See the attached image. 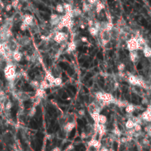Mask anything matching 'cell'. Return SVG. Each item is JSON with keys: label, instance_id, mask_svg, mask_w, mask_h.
<instances>
[{"label": "cell", "instance_id": "cell-1", "mask_svg": "<svg viewBox=\"0 0 151 151\" xmlns=\"http://www.w3.org/2000/svg\"><path fill=\"white\" fill-rule=\"evenodd\" d=\"M4 72H5V78L8 81H13L16 78V67L12 64H9L5 66L4 69Z\"/></svg>", "mask_w": 151, "mask_h": 151}, {"label": "cell", "instance_id": "cell-2", "mask_svg": "<svg viewBox=\"0 0 151 151\" xmlns=\"http://www.w3.org/2000/svg\"><path fill=\"white\" fill-rule=\"evenodd\" d=\"M127 48L129 51H137V50H142L143 47H141L138 39H137V36H133L131 37L130 39H128L127 41Z\"/></svg>", "mask_w": 151, "mask_h": 151}, {"label": "cell", "instance_id": "cell-3", "mask_svg": "<svg viewBox=\"0 0 151 151\" xmlns=\"http://www.w3.org/2000/svg\"><path fill=\"white\" fill-rule=\"evenodd\" d=\"M66 38H67V36L66 33H64L63 32L57 31L54 36L53 40L58 43H64V41H66Z\"/></svg>", "mask_w": 151, "mask_h": 151}, {"label": "cell", "instance_id": "cell-4", "mask_svg": "<svg viewBox=\"0 0 151 151\" xmlns=\"http://www.w3.org/2000/svg\"><path fill=\"white\" fill-rule=\"evenodd\" d=\"M140 117L142 120L145 121V122H150L151 121V107L150 105H148L146 111H144Z\"/></svg>", "mask_w": 151, "mask_h": 151}, {"label": "cell", "instance_id": "cell-5", "mask_svg": "<svg viewBox=\"0 0 151 151\" xmlns=\"http://www.w3.org/2000/svg\"><path fill=\"white\" fill-rule=\"evenodd\" d=\"M45 80H46L49 83L50 87L51 86H54V80H55V77L52 74V72L51 71H47L46 72V75H45Z\"/></svg>", "mask_w": 151, "mask_h": 151}, {"label": "cell", "instance_id": "cell-6", "mask_svg": "<svg viewBox=\"0 0 151 151\" xmlns=\"http://www.w3.org/2000/svg\"><path fill=\"white\" fill-rule=\"evenodd\" d=\"M60 19H61V16L58 14L53 13L50 16V23L52 25L56 26L60 22Z\"/></svg>", "mask_w": 151, "mask_h": 151}, {"label": "cell", "instance_id": "cell-7", "mask_svg": "<svg viewBox=\"0 0 151 151\" xmlns=\"http://www.w3.org/2000/svg\"><path fill=\"white\" fill-rule=\"evenodd\" d=\"M33 16L32 15H29V14H27L24 16V19H23V22L24 24H27V26H30V25H33Z\"/></svg>", "mask_w": 151, "mask_h": 151}, {"label": "cell", "instance_id": "cell-8", "mask_svg": "<svg viewBox=\"0 0 151 151\" xmlns=\"http://www.w3.org/2000/svg\"><path fill=\"white\" fill-rule=\"evenodd\" d=\"M75 127V122H69L64 126V130L66 133H70Z\"/></svg>", "mask_w": 151, "mask_h": 151}, {"label": "cell", "instance_id": "cell-9", "mask_svg": "<svg viewBox=\"0 0 151 151\" xmlns=\"http://www.w3.org/2000/svg\"><path fill=\"white\" fill-rule=\"evenodd\" d=\"M119 34H120V31L119 28L117 27H113L111 29V30L110 31V35H111V38H114V39H116L119 37Z\"/></svg>", "mask_w": 151, "mask_h": 151}, {"label": "cell", "instance_id": "cell-10", "mask_svg": "<svg viewBox=\"0 0 151 151\" xmlns=\"http://www.w3.org/2000/svg\"><path fill=\"white\" fill-rule=\"evenodd\" d=\"M129 57H130V60H131V62L135 63L137 62L139 60V54L137 51H130L129 53Z\"/></svg>", "mask_w": 151, "mask_h": 151}, {"label": "cell", "instance_id": "cell-11", "mask_svg": "<svg viewBox=\"0 0 151 151\" xmlns=\"http://www.w3.org/2000/svg\"><path fill=\"white\" fill-rule=\"evenodd\" d=\"M12 58H13V59L15 60V61L20 62L22 60V53L20 52H19L18 50H16V51L13 52Z\"/></svg>", "mask_w": 151, "mask_h": 151}, {"label": "cell", "instance_id": "cell-12", "mask_svg": "<svg viewBox=\"0 0 151 151\" xmlns=\"http://www.w3.org/2000/svg\"><path fill=\"white\" fill-rule=\"evenodd\" d=\"M46 96V92H45L44 89H42L41 88H38L36 89V97L39 99H43Z\"/></svg>", "mask_w": 151, "mask_h": 151}, {"label": "cell", "instance_id": "cell-13", "mask_svg": "<svg viewBox=\"0 0 151 151\" xmlns=\"http://www.w3.org/2000/svg\"><path fill=\"white\" fill-rule=\"evenodd\" d=\"M111 38L110 32L106 31V30H102V33H101V39L109 41L111 40Z\"/></svg>", "mask_w": 151, "mask_h": 151}, {"label": "cell", "instance_id": "cell-14", "mask_svg": "<svg viewBox=\"0 0 151 151\" xmlns=\"http://www.w3.org/2000/svg\"><path fill=\"white\" fill-rule=\"evenodd\" d=\"M67 50H66V52H74L75 50L77 48V45L75 43L74 41H71L69 42L68 44H67Z\"/></svg>", "mask_w": 151, "mask_h": 151}, {"label": "cell", "instance_id": "cell-15", "mask_svg": "<svg viewBox=\"0 0 151 151\" xmlns=\"http://www.w3.org/2000/svg\"><path fill=\"white\" fill-rule=\"evenodd\" d=\"M97 130H98V133L100 136H103L105 132H106V128H105V125L103 124H97Z\"/></svg>", "mask_w": 151, "mask_h": 151}, {"label": "cell", "instance_id": "cell-16", "mask_svg": "<svg viewBox=\"0 0 151 151\" xmlns=\"http://www.w3.org/2000/svg\"><path fill=\"white\" fill-rule=\"evenodd\" d=\"M142 50H143L144 56L145 58H150V56H151V49L150 48V47H148V46H147V45H145V46L143 47Z\"/></svg>", "mask_w": 151, "mask_h": 151}, {"label": "cell", "instance_id": "cell-17", "mask_svg": "<svg viewBox=\"0 0 151 151\" xmlns=\"http://www.w3.org/2000/svg\"><path fill=\"white\" fill-rule=\"evenodd\" d=\"M90 114L92 116V118L93 119V120L94 121V122L97 124H99V115H100V112L98 111H92L90 112Z\"/></svg>", "mask_w": 151, "mask_h": 151}, {"label": "cell", "instance_id": "cell-18", "mask_svg": "<svg viewBox=\"0 0 151 151\" xmlns=\"http://www.w3.org/2000/svg\"><path fill=\"white\" fill-rule=\"evenodd\" d=\"M50 83L46 80H41L40 83H39V88H42V89H44L46 90L47 88H50Z\"/></svg>", "mask_w": 151, "mask_h": 151}, {"label": "cell", "instance_id": "cell-19", "mask_svg": "<svg viewBox=\"0 0 151 151\" xmlns=\"http://www.w3.org/2000/svg\"><path fill=\"white\" fill-rule=\"evenodd\" d=\"M135 108H136V107L133 104H128L125 106V111L127 114H131L135 111Z\"/></svg>", "mask_w": 151, "mask_h": 151}, {"label": "cell", "instance_id": "cell-20", "mask_svg": "<svg viewBox=\"0 0 151 151\" xmlns=\"http://www.w3.org/2000/svg\"><path fill=\"white\" fill-rule=\"evenodd\" d=\"M96 4H97L96 5V11L97 13H100L105 8V5L102 2H101L100 1H98Z\"/></svg>", "mask_w": 151, "mask_h": 151}, {"label": "cell", "instance_id": "cell-21", "mask_svg": "<svg viewBox=\"0 0 151 151\" xmlns=\"http://www.w3.org/2000/svg\"><path fill=\"white\" fill-rule=\"evenodd\" d=\"M88 32L91 34V36H97V34L99 33L98 30L94 27H93V26L92 27H89V28H88Z\"/></svg>", "mask_w": 151, "mask_h": 151}, {"label": "cell", "instance_id": "cell-22", "mask_svg": "<svg viewBox=\"0 0 151 151\" xmlns=\"http://www.w3.org/2000/svg\"><path fill=\"white\" fill-rule=\"evenodd\" d=\"M72 15H73V17H77V16H80L81 13H82V10L80 8L76 7L74 9H72Z\"/></svg>", "mask_w": 151, "mask_h": 151}, {"label": "cell", "instance_id": "cell-23", "mask_svg": "<svg viewBox=\"0 0 151 151\" xmlns=\"http://www.w3.org/2000/svg\"><path fill=\"white\" fill-rule=\"evenodd\" d=\"M88 145L94 147L95 148H98L100 147V142H99V141H97L96 139H92L88 142Z\"/></svg>", "mask_w": 151, "mask_h": 151}, {"label": "cell", "instance_id": "cell-24", "mask_svg": "<svg viewBox=\"0 0 151 151\" xmlns=\"http://www.w3.org/2000/svg\"><path fill=\"white\" fill-rule=\"evenodd\" d=\"M107 117L106 116H105L103 114H100L99 115V123L100 124H103L105 125L107 122Z\"/></svg>", "mask_w": 151, "mask_h": 151}, {"label": "cell", "instance_id": "cell-25", "mask_svg": "<svg viewBox=\"0 0 151 151\" xmlns=\"http://www.w3.org/2000/svg\"><path fill=\"white\" fill-rule=\"evenodd\" d=\"M135 123L133 122V121L131 119H129L127 122H125V128L128 130V129H131V128H133V126H134Z\"/></svg>", "mask_w": 151, "mask_h": 151}, {"label": "cell", "instance_id": "cell-26", "mask_svg": "<svg viewBox=\"0 0 151 151\" xmlns=\"http://www.w3.org/2000/svg\"><path fill=\"white\" fill-rule=\"evenodd\" d=\"M115 104L117 105L118 107L119 108H125L126 105L128 104L127 102H125V101H122V100H116L115 102Z\"/></svg>", "mask_w": 151, "mask_h": 151}, {"label": "cell", "instance_id": "cell-27", "mask_svg": "<svg viewBox=\"0 0 151 151\" xmlns=\"http://www.w3.org/2000/svg\"><path fill=\"white\" fill-rule=\"evenodd\" d=\"M92 5L87 4V3L84 2L83 5V8H82V10H83V11L85 12V13H86V12H88V11L91 10V9H92Z\"/></svg>", "mask_w": 151, "mask_h": 151}, {"label": "cell", "instance_id": "cell-28", "mask_svg": "<svg viewBox=\"0 0 151 151\" xmlns=\"http://www.w3.org/2000/svg\"><path fill=\"white\" fill-rule=\"evenodd\" d=\"M63 7H64V11H66V13H69V12H72V5L69 4V3H65L63 5Z\"/></svg>", "mask_w": 151, "mask_h": 151}, {"label": "cell", "instance_id": "cell-29", "mask_svg": "<svg viewBox=\"0 0 151 151\" xmlns=\"http://www.w3.org/2000/svg\"><path fill=\"white\" fill-rule=\"evenodd\" d=\"M62 83V79L60 77H57V78H55V80H54V86H60Z\"/></svg>", "mask_w": 151, "mask_h": 151}, {"label": "cell", "instance_id": "cell-30", "mask_svg": "<svg viewBox=\"0 0 151 151\" xmlns=\"http://www.w3.org/2000/svg\"><path fill=\"white\" fill-rule=\"evenodd\" d=\"M114 27V24L112 22H106V25H105V28L104 30H106V31L110 32L111 30V29H112Z\"/></svg>", "mask_w": 151, "mask_h": 151}, {"label": "cell", "instance_id": "cell-31", "mask_svg": "<svg viewBox=\"0 0 151 151\" xmlns=\"http://www.w3.org/2000/svg\"><path fill=\"white\" fill-rule=\"evenodd\" d=\"M29 84H30V86H31L33 88H34L36 89H37V88H39V82L38 80H31V81H30V83H29Z\"/></svg>", "mask_w": 151, "mask_h": 151}, {"label": "cell", "instance_id": "cell-32", "mask_svg": "<svg viewBox=\"0 0 151 151\" xmlns=\"http://www.w3.org/2000/svg\"><path fill=\"white\" fill-rule=\"evenodd\" d=\"M55 10L58 13H63L64 12V7L61 4H58L55 7Z\"/></svg>", "mask_w": 151, "mask_h": 151}, {"label": "cell", "instance_id": "cell-33", "mask_svg": "<svg viewBox=\"0 0 151 151\" xmlns=\"http://www.w3.org/2000/svg\"><path fill=\"white\" fill-rule=\"evenodd\" d=\"M36 106H33L31 108V109L29 110L28 115L29 117H33L36 115Z\"/></svg>", "mask_w": 151, "mask_h": 151}, {"label": "cell", "instance_id": "cell-34", "mask_svg": "<svg viewBox=\"0 0 151 151\" xmlns=\"http://www.w3.org/2000/svg\"><path fill=\"white\" fill-rule=\"evenodd\" d=\"M112 132H113V133H114V135L117 136V137H120L121 134H122V132H121V130H120L117 127H115V128L113 129Z\"/></svg>", "mask_w": 151, "mask_h": 151}, {"label": "cell", "instance_id": "cell-35", "mask_svg": "<svg viewBox=\"0 0 151 151\" xmlns=\"http://www.w3.org/2000/svg\"><path fill=\"white\" fill-rule=\"evenodd\" d=\"M102 95H103V93L101 92H97L95 93L94 96H95V98L97 100H98L99 101H102Z\"/></svg>", "mask_w": 151, "mask_h": 151}, {"label": "cell", "instance_id": "cell-36", "mask_svg": "<svg viewBox=\"0 0 151 151\" xmlns=\"http://www.w3.org/2000/svg\"><path fill=\"white\" fill-rule=\"evenodd\" d=\"M133 129L136 132H140L142 130V125L135 123V125L133 126Z\"/></svg>", "mask_w": 151, "mask_h": 151}, {"label": "cell", "instance_id": "cell-37", "mask_svg": "<svg viewBox=\"0 0 151 151\" xmlns=\"http://www.w3.org/2000/svg\"><path fill=\"white\" fill-rule=\"evenodd\" d=\"M117 69H118V70H119V72H123L124 71V69H125V64H119V65H118V66H117Z\"/></svg>", "mask_w": 151, "mask_h": 151}, {"label": "cell", "instance_id": "cell-38", "mask_svg": "<svg viewBox=\"0 0 151 151\" xmlns=\"http://www.w3.org/2000/svg\"><path fill=\"white\" fill-rule=\"evenodd\" d=\"M19 0H13L11 5H12L13 7L16 8L18 7V5H19Z\"/></svg>", "mask_w": 151, "mask_h": 151}, {"label": "cell", "instance_id": "cell-39", "mask_svg": "<svg viewBox=\"0 0 151 151\" xmlns=\"http://www.w3.org/2000/svg\"><path fill=\"white\" fill-rule=\"evenodd\" d=\"M12 106H13L12 102H10V101H8V102H7V103L5 105V109H6V110H7V111H9V110H10V109H11Z\"/></svg>", "mask_w": 151, "mask_h": 151}, {"label": "cell", "instance_id": "cell-40", "mask_svg": "<svg viewBox=\"0 0 151 151\" xmlns=\"http://www.w3.org/2000/svg\"><path fill=\"white\" fill-rule=\"evenodd\" d=\"M27 27H28V26L27 24H24V23H22L21 24V26H20V29H21V30H22V31H24V30H26Z\"/></svg>", "mask_w": 151, "mask_h": 151}, {"label": "cell", "instance_id": "cell-41", "mask_svg": "<svg viewBox=\"0 0 151 151\" xmlns=\"http://www.w3.org/2000/svg\"><path fill=\"white\" fill-rule=\"evenodd\" d=\"M88 1V4H90V5H94V4H96L97 2H98V0H87Z\"/></svg>", "mask_w": 151, "mask_h": 151}, {"label": "cell", "instance_id": "cell-42", "mask_svg": "<svg viewBox=\"0 0 151 151\" xmlns=\"http://www.w3.org/2000/svg\"><path fill=\"white\" fill-rule=\"evenodd\" d=\"M78 114H79L80 116H85V114H86V112H85V111H84V110L81 109V110H80V111H78Z\"/></svg>", "mask_w": 151, "mask_h": 151}, {"label": "cell", "instance_id": "cell-43", "mask_svg": "<svg viewBox=\"0 0 151 151\" xmlns=\"http://www.w3.org/2000/svg\"><path fill=\"white\" fill-rule=\"evenodd\" d=\"M86 137H87L86 133L85 132H82L81 134H80V138H81L82 139H86Z\"/></svg>", "mask_w": 151, "mask_h": 151}, {"label": "cell", "instance_id": "cell-44", "mask_svg": "<svg viewBox=\"0 0 151 151\" xmlns=\"http://www.w3.org/2000/svg\"><path fill=\"white\" fill-rule=\"evenodd\" d=\"M80 41H81L82 42H83V43H86V42L88 41V38H87L86 36H82V37L80 38Z\"/></svg>", "mask_w": 151, "mask_h": 151}, {"label": "cell", "instance_id": "cell-45", "mask_svg": "<svg viewBox=\"0 0 151 151\" xmlns=\"http://www.w3.org/2000/svg\"><path fill=\"white\" fill-rule=\"evenodd\" d=\"M12 7H13L12 5L9 4V5H7V6L5 7V10H6V11H10L12 9Z\"/></svg>", "mask_w": 151, "mask_h": 151}, {"label": "cell", "instance_id": "cell-46", "mask_svg": "<svg viewBox=\"0 0 151 151\" xmlns=\"http://www.w3.org/2000/svg\"><path fill=\"white\" fill-rule=\"evenodd\" d=\"M121 142H122V143H126V142H128L127 137H122V139H121Z\"/></svg>", "mask_w": 151, "mask_h": 151}, {"label": "cell", "instance_id": "cell-47", "mask_svg": "<svg viewBox=\"0 0 151 151\" xmlns=\"http://www.w3.org/2000/svg\"><path fill=\"white\" fill-rule=\"evenodd\" d=\"M74 145H73L72 144H69V146H68V147H67L66 148H67L68 150H69L71 151V150H72L74 149Z\"/></svg>", "mask_w": 151, "mask_h": 151}, {"label": "cell", "instance_id": "cell-48", "mask_svg": "<svg viewBox=\"0 0 151 151\" xmlns=\"http://www.w3.org/2000/svg\"><path fill=\"white\" fill-rule=\"evenodd\" d=\"M52 151H61V149H60V147H55L52 150Z\"/></svg>", "mask_w": 151, "mask_h": 151}, {"label": "cell", "instance_id": "cell-49", "mask_svg": "<svg viewBox=\"0 0 151 151\" xmlns=\"http://www.w3.org/2000/svg\"><path fill=\"white\" fill-rule=\"evenodd\" d=\"M142 142H143L144 144H149V140L147 139H144L143 141H142Z\"/></svg>", "mask_w": 151, "mask_h": 151}, {"label": "cell", "instance_id": "cell-50", "mask_svg": "<svg viewBox=\"0 0 151 151\" xmlns=\"http://www.w3.org/2000/svg\"><path fill=\"white\" fill-rule=\"evenodd\" d=\"M88 24V26H89V27H92V26H93V24H94V23H93V21H92V20H89Z\"/></svg>", "mask_w": 151, "mask_h": 151}, {"label": "cell", "instance_id": "cell-51", "mask_svg": "<svg viewBox=\"0 0 151 151\" xmlns=\"http://www.w3.org/2000/svg\"><path fill=\"white\" fill-rule=\"evenodd\" d=\"M119 83L118 82H116V83H114V88L115 89H116V88H118V87H119Z\"/></svg>", "mask_w": 151, "mask_h": 151}, {"label": "cell", "instance_id": "cell-52", "mask_svg": "<svg viewBox=\"0 0 151 151\" xmlns=\"http://www.w3.org/2000/svg\"><path fill=\"white\" fill-rule=\"evenodd\" d=\"M52 135L51 134H48V135H47V139H48L49 140H51L52 139Z\"/></svg>", "mask_w": 151, "mask_h": 151}, {"label": "cell", "instance_id": "cell-53", "mask_svg": "<svg viewBox=\"0 0 151 151\" xmlns=\"http://www.w3.org/2000/svg\"><path fill=\"white\" fill-rule=\"evenodd\" d=\"M100 151H109V150H108L106 147H102V148H101Z\"/></svg>", "mask_w": 151, "mask_h": 151}, {"label": "cell", "instance_id": "cell-54", "mask_svg": "<svg viewBox=\"0 0 151 151\" xmlns=\"http://www.w3.org/2000/svg\"><path fill=\"white\" fill-rule=\"evenodd\" d=\"M146 104V103H147V99H143L142 100V104Z\"/></svg>", "mask_w": 151, "mask_h": 151}, {"label": "cell", "instance_id": "cell-55", "mask_svg": "<svg viewBox=\"0 0 151 151\" xmlns=\"http://www.w3.org/2000/svg\"><path fill=\"white\" fill-rule=\"evenodd\" d=\"M80 27H81L82 29H84V28H85V26H84L83 24H81V25H80Z\"/></svg>", "mask_w": 151, "mask_h": 151}, {"label": "cell", "instance_id": "cell-56", "mask_svg": "<svg viewBox=\"0 0 151 151\" xmlns=\"http://www.w3.org/2000/svg\"><path fill=\"white\" fill-rule=\"evenodd\" d=\"M64 151H70V150H68L67 148H66V149H65V150H64Z\"/></svg>", "mask_w": 151, "mask_h": 151}]
</instances>
